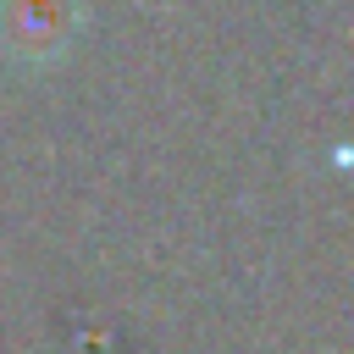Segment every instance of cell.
<instances>
[{"instance_id":"cell-1","label":"cell","mask_w":354,"mask_h":354,"mask_svg":"<svg viewBox=\"0 0 354 354\" xmlns=\"http://www.w3.org/2000/svg\"><path fill=\"white\" fill-rule=\"evenodd\" d=\"M83 28V0H0V50L22 66H55Z\"/></svg>"}]
</instances>
